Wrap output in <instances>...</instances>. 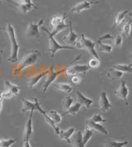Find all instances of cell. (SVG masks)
<instances>
[{
	"instance_id": "cell-45",
	"label": "cell",
	"mask_w": 132,
	"mask_h": 147,
	"mask_svg": "<svg viewBox=\"0 0 132 147\" xmlns=\"http://www.w3.org/2000/svg\"><path fill=\"white\" fill-rule=\"evenodd\" d=\"M128 15H129V17H131L132 18V12H130V13H128Z\"/></svg>"
},
{
	"instance_id": "cell-4",
	"label": "cell",
	"mask_w": 132,
	"mask_h": 147,
	"mask_svg": "<svg viewBox=\"0 0 132 147\" xmlns=\"http://www.w3.org/2000/svg\"><path fill=\"white\" fill-rule=\"evenodd\" d=\"M96 45H97V42L87 38L84 34H81L80 39L79 40H77L75 47L78 49H84L91 54L94 58L99 59V55H98V52L95 48Z\"/></svg>"
},
{
	"instance_id": "cell-11",
	"label": "cell",
	"mask_w": 132,
	"mask_h": 147,
	"mask_svg": "<svg viewBox=\"0 0 132 147\" xmlns=\"http://www.w3.org/2000/svg\"><path fill=\"white\" fill-rule=\"evenodd\" d=\"M69 26L70 27V30H69V32L68 35H66L65 36L63 37V41H65L67 45L70 46V45H75L76 42H77V40L79 38V35L74 32L73 30L72 27V22L69 21Z\"/></svg>"
},
{
	"instance_id": "cell-8",
	"label": "cell",
	"mask_w": 132,
	"mask_h": 147,
	"mask_svg": "<svg viewBox=\"0 0 132 147\" xmlns=\"http://www.w3.org/2000/svg\"><path fill=\"white\" fill-rule=\"evenodd\" d=\"M115 95L124 100L125 102V104L128 105V101H127V98H128V95H129V88L127 87V84L124 80L121 81L120 83V86L119 88L115 91Z\"/></svg>"
},
{
	"instance_id": "cell-1",
	"label": "cell",
	"mask_w": 132,
	"mask_h": 147,
	"mask_svg": "<svg viewBox=\"0 0 132 147\" xmlns=\"http://www.w3.org/2000/svg\"><path fill=\"white\" fill-rule=\"evenodd\" d=\"M7 31L11 42V55L7 58V61L10 63H16L18 60V52H19V45L17 40L16 32L13 27L10 23H8L7 26Z\"/></svg>"
},
{
	"instance_id": "cell-30",
	"label": "cell",
	"mask_w": 132,
	"mask_h": 147,
	"mask_svg": "<svg viewBox=\"0 0 132 147\" xmlns=\"http://www.w3.org/2000/svg\"><path fill=\"white\" fill-rule=\"evenodd\" d=\"M92 135H93V131L92 129H90L88 127H86L85 131L83 134V142H84V146H86L88 144V142L91 140V138L92 137Z\"/></svg>"
},
{
	"instance_id": "cell-35",
	"label": "cell",
	"mask_w": 132,
	"mask_h": 147,
	"mask_svg": "<svg viewBox=\"0 0 132 147\" xmlns=\"http://www.w3.org/2000/svg\"><path fill=\"white\" fill-rule=\"evenodd\" d=\"M100 65V59H97V58H92L88 60V66L89 67L90 69H96L98 68Z\"/></svg>"
},
{
	"instance_id": "cell-31",
	"label": "cell",
	"mask_w": 132,
	"mask_h": 147,
	"mask_svg": "<svg viewBox=\"0 0 132 147\" xmlns=\"http://www.w3.org/2000/svg\"><path fill=\"white\" fill-rule=\"evenodd\" d=\"M97 44L99 46V51H102V52H105V53H111L112 51V49L113 47L112 45H109V44H104L102 43V41H97Z\"/></svg>"
},
{
	"instance_id": "cell-5",
	"label": "cell",
	"mask_w": 132,
	"mask_h": 147,
	"mask_svg": "<svg viewBox=\"0 0 132 147\" xmlns=\"http://www.w3.org/2000/svg\"><path fill=\"white\" fill-rule=\"evenodd\" d=\"M41 30L46 32L48 35V39H49V51L51 53V57H54L56 52H58L60 50H74L75 48L70 46H63L60 45L59 42H57V40L55 39L54 36L51 32L47 30L46 27H42Z\"/></svg>"
},
{
	"instance_id": "cell-37",
	"label": "cell",
	"mask_w": 132,
	"mask_h": 147,
	"mask_svg": "<svg viewBox=\"0 0 132 147\" xmlns=\"http://www.w3.org/2000/svg\"><path fill=\"white\" fill-rule=\"evenodd\" d=\"M13 96L14 95L10 91H8V90L6 89L5 91H3V92L1 93V94H0V98L2 100H3V99H6V98H12Z\"/></svg>"
},
{
	"instance_id": "cell-18",
	"label": "cell",
	"mask_w": 132,
	"mask_h": 147,
	"mask_svg": "<svg viewBox=\"0 0 132 147\" xmlns=\"http://www.w3.org/2000/svg\"><path fill=\"white\" fill-rule=\"evenodd\" d=\"M66 17H67L66 14H64V15H54L50 20V25L53 27V29L55 28V27H59V26L65 23Z\"/></svg>"
},
{
	"instance_id": "cell-27",
	"label": "cell",
	"mask_w": 132,
	"mask_h": 147,
	"mask_svg": "<svg viewBox=\"0 0 132 147\" xmlns=\"http://www.w3.org/2000/svg\"><path fill=\"white\" fill-rule=\"evenodd\" d=\"M128 145V141H117V140H108L105 143V147H124Z\"/></svg>"
},
{
	"instance_id": "cell-32",
	"label": "cell",
	"mask_w": 132,
	"mask_h": 147,
	"mask_svg": "<svg viewBox=\"0 0 132 147\" xmlns=\"http://www.w3.org/2000/svg\"><path fill=\"white\" fill-rule=\"evenodd\" d=\"M112 68L120 70L123 73H128L132 74V67L130 65H112Z\"/></svg>"
},
{
	"instance_id": "cell-21",
	"label": "cell",
	"mask_w": 132,
	"mask_h": 147,
	"mask_svg": "<svg viewBox=\"0 0 132 147\" xmlns=\"http://www.w3.org/2000/svg\"><path fill=\"white\" fill-rule=\"evenodd\" d=\"M52 88L55 89L59 90L61 92H64L65 94H69L73 90V86L69 84H64V83H59V84H53Z\"/></svg>"
},
{
	"instance_id": "cell-9",
	"label": "cell",
	"mask_w": 132,
	"mask_h": 147,
	"mask_svg": "<svg viewBox=\"0 0 132 147\" xmlns=\"http://www.w3.org/2000/svg\"><path fill=\"white\" fill-rule=\"evenodd\" d=\"M89 69L90 68L88 66V65H75L69 67L65 70V74L67 75H75L77 74H86Z\"/></svg>"
},
{
	"instance_id": "cell-33",
	"label": "cell",
	"mask_w": 132,
	"mask_h": 147,
	"mask_svg": "<svg viewBox=\"0 0 132 147\" xmlns=\"http://www.w3.org/2000/svg\"><path fill=\"white\" fill-rule=\"evenodd\" d=\"M16 141V139H0V147H11Z\"/></svg>"
},
{
	"instance_id": "cell-43",
	"label": "cell",
	"mask_w": 132,
	"mask_h": 147,
	"mask_svg": "<svg viewBox=\"0 0 132 147\" xmlns=\"http://www.w3.org/2000/svg\"><path fill=\"white\" fill-rule=\"evenodd\" d=\"M7 2H8V3H12L13 5H15L16 7H18V2H15V1H13V0H5Z\"/></svg>"
},
{
	"instance_id": "cell-34",
	"label": "cell",
	"mask_w": 132,
	"mask_h": 147,
	"mask_svg": "<svg viewBox=\"0 0 132 147\" xmlns=\"http://www.w3.org/2000/svg\"><path fill=\"white\" fill-rule=\"evenodd\" d=\"M73 103V98L70 95H68V96H66L65 98V99H64V102H63V106H64V107H64L65 110H68L69 107L72 106Z\"/></svg>"
},
{
	"instance_id": "cell-29",
	"label": "cell",
	"mask_w": 132,
	"mask_h": 147,
	"mask_svg": "<svg viewBox=\"0 0 132 147\" xmlns=\"http://www.w3.org/2000/svg\"><path fill=\"white\" fill-rule=\"evenodd\" d=\"M47 114L52 119V121L55 122V124L56 126L61 122V121H62V116L60 114H59L58 112H56V111H50V112L47 113Z\"/></svg>"
},
{
	"instance_id": "cell-24",
	"label": "cell",
	"mask_w": 132,
	"mask_h": 147,
	"mask_svg": "<svg viewBox=\"0 0 132 147\" xmlns=\"http://www.w3.org/2000/svg\"><path fill=\"white\" fill-rule=\"evenodd\" d=\"M128 11L125 10V11H122V12H120L118 13L117 14V16L115 17L114 18V22H113V27H117L119 26L125 18V16L128 14Z\"/></svg>"
},
{
	"instance_id": "cell-48",
	"label": "cell",
	"mask_w": 132,
	"mask_h": 147,
	"mask_svg": "<svg viewBox=\"0 0 132 147\" xmlns=\"http://www.w3.org/2000/svg\"><path fill=\"white\" fill-rule=\"evenodd\" d=\"M130 65V66H131V67H132V62H131V64H130V65Z\"/></svg>"
},
{
	"instance_id": "cell-39",
	"label": "cell",
	"mask_w": 132,
	"mask_h": 147,
	"mask_svg": "<svg viewBox=\"0 0 132 147\" xmlns=\"http://www.w3.org/2000/svg\"><path fill=\"white\" fill-rule=\"evenodd\" d=\"M113 36L111 33H105L104 35H102V36H100L98 38V41H102L105 40H109V39H113Z\"/></svg>"
},
{
	"instance_id": "cell-14",
	"label": "cell",
	"mask_w": 132,
	"mask_h": 147,
	"mask_svg": "<svg viewBox=\"0 0 132 147\" xmlns=\"http://www.w3.org/2000/svg\"><path fill=\"white\" fill-rule=\"evenodd\" d=\"M70 143L73 147H85L83 142V133L82 131H78L73 134L70 138Z\"/></svg>"
},
{
	"instance_id": "cell-12",
	"label": "cell",
	"mask_w": 132,
	"mask_h": 147,
	"mask_svg": "<svg viewBox=\"0 0 132 147\" xmlns=\"http://www.w3.org/2000/svg\"><path fill=\"white\" fill-rule=\"evenodd\" d=\"M36 111L37 112H39L40 113H41L42 115H43V117H44V118H45V120L46 121V122L51 126V127H52L53 129H54V131H55V134L56 135H59V131H60V130L59 129V127H57L55 124V122L53 121L52 119L48 116V114H47V113H46V111H44L42 108H41V107H40V102L37 104V107H36Z\"/></svg>"
},
{
	"instance_id": "cell-10",
	"label": "cell",
	"mask_w": 132,
	"mask_h": 147,
	"mask_svg": "<svg viewBox=\"0 0 132 147\" xmlns=\"http://www.w3.org/2000/svg\"><path fill=\"white\" fill-rule=\"evenodd\" d=\"M99 107H100L101 111H102V112H107L112 107V104L110 102L106 91H102L100 94Z\"/></svg>"
},
{
	"instance_id": "cell-6",
	"label": "cell",
	"mask_w": 132,
	"mask_h": 147,
	"mask_svg": "<svg viewBox=\"0 0 132 147\" xmlns=\"http://www.w3.org/2000/svg\"><path fill=\"white\" fill-rule=\"evenodd\" d=\"M44 23V18L40 19L38 22L33 23L31 22L27 26V28L26 30V35L27 37L30 38H39L40 37V27L42 26Z\"/></svg>"
},
{
	"instance_id": "cell-7",
	"label": "cell",
	"mask_w": 132,
	"mask_h": 147,
	"mask_svg": "<svg viewBox=\"0 0 132 147\" xmlns=\"http://www.w3.org/2000/svg\"><path fill=\"white\" fill-rule=\"evenodd\" d=\"M99 3L98 1H88V0H84L82 2H80L79 3H77L76 5H74L71 8L70 13H80L81 12L84 11V10H88L91 8V6L92 4H98Z\"/></svg>"
},
{
	"instance_id": "cell-49",
	"label": "cell",
	"mask_w": 132,
	"mask_h": 147,
	"mask_svg": "<svg viewBox=\"0 0 132 147\" xmlns=\"http://www.w3.org/2000/svg\"><path fill=\"white\" fill-rule=\"evenodd\" d=\"M131 91H132V87H131Z\"/></svg>"
},
{
	"instance_id": "cell-23",
	"label": "cell",
	"mask_w": 132,
	"mask_h": 147,
	"mask_svg": "<svg viewBox=\"0 0 132 147\" xmlns=\"http://www.w3.org/2000/svg\"><path fill=\"white\" fill-rule=\"evenodd\" d=\"M4 86L6 87L7 90L10 91L13 95H16V96H18L19 95V92L21 88L18 85H16L13 83H11L10 81L6 80L4 83Z\"/></svg>"
},
{
	"instance_id": "cell-42",
	"label": "cell",
	"mask_w": 132,
	"mask_h": 147,
	"mask_svg": "<svg viewBox=\"0 0 132 147\" xmlns=\"http://www.w3.org/2000/svg\"><path fill=\"white\" fill-rule=\"evenodd\" d=\"M22 147H32L30 145V140H24Z\"/></svg>"
},
{
	"instance_id": "cell-41",
	"label": "cell",
	"mask_w": 132,
	"mask_h": 147,
	"mask_svg": "<svg viewBox=\"0 0 132 147\" xmlns=\"http://www.w3.org/2000/svg\"><path fill=\"white\" fill-rule=\"evenodd\" d=\"M18 3H32V0H17Z\"/></svg>"
},
{
	"instance_id": "cell-16",
	"label": "cell",
	"mask_w": 132,
	"mask_h": 147,
	"mask_svg": "<svg viewBox=\"0 0 132 147\" xmlns=\"http://www.w3.org/2000/svg\"><path fill=\"white\" fill-rule=\"evenodd\" d=\"M76 96H77L78 102H79L82 106H84V107H85L86 108H88V109L91 107L92 104L93 103L92 99L84 96L80 91H77V92H76Z\"/></svg>"
},
{
	"instance_id": "cell-13",
	"label": "cell",
	"mask_w": 132,
	"mask_h": 147,
	"mask_svg": "<svg viewBox=\"0 0 132 147\" xmlns=\"http://www.w3.org/2000/svg\"><path fill=\"white\" fill-rule=\"evenodd\" d=\"M33 111L31 112L29 118L26 121L25 130H24V140H30L32 135L33 132V127H32V117H33Z\"/></svg>"
},
{
	"instance_id": "cell-47",
	"label": "cell",
	"mask_w": 132,
	"mask_h": 147,
	"mask_svg": "<svg viewBox=\"0 0 132 147\" xmlns=\"http://www.w3.org/2000/svg\"><path fill=\"white\" fill-rule=\"evenodd\" d=\"M1 56H2V51H0V60H1Z\"/></svg>"
},
{
	"instance_id": "cell-20",
	"label": "cell",
	"mask_w": 132,
	"mask_h": 147,
	"mask_svg": "<svg viewBox=\"0 0 132 147\" xmlns=\"http://www.w3.org/2000/svg\"><path fill=\"white\" fill-rule=\"evenodd\" d=\"M74 132H75V128L73 127H71L68 128L65 131H60L59 133V136L60 140H66L68 143H70V138Z\"/></svg>"
},
{
	"instance_id": "cell-25",
	"label": "cell",
	"mask_w": 132,
	"mask_h": 147,
	"mask_svg": "<svg viewBox=\"0 0 132 147\" xmlns=\"http://www.w3.org/2000/svg\"><path fill=\"white\" fill-rule=\"evenodd\" d=\"M106 75H107V77L110 78L111 80H120V79H121L122 76L124 75V73L121 72V71H120V70H117V69H114V68H112V69H110V70L107 72V74H106Z\"/></svg>"
},
{
	"instance_id": "cell-19",
	"label": "cell",
	"mask_w": 132,
	"mask_h": 147,
	"mask_svg": "<svg viewBox=\"0 0 132 147\" xmlns=\"http://www.w3.org/2000/svg\"><path fill=\"white\" fill-rule=\"evenodd\" d=\"M48 73H49V69H46V70L41 72V73L37 74L32 76V77H31V78L29 79V80H28V85H29V88H32L35 87V86L37 84V83H38L44 76H46Z\"/></svg>"
},
{
	"instance_id": "cell-26",
	"label": "cell",
	"mask_w": 132,
	"mask_h": 147,
	"mask_svg": "<svg viewBox=\"0 0 132 147\" xmlns=\"http://www.w3.org/2000/svg\"><path fill=\"white\" fill-rule=\"evenodd\" d=\"M131 21L129 20L123 24L122 27L121 28V32L125 37H129L131 35Z\"/></svg>"
},
{
	"instance_id": "cell-28",
	"label": "cell",
	"mask_w": 132,
	"mask_h": 147,
	"mask_svg": "<svg viewBox=\"0 0 132 147\" xmlns=\"http://www.w3.org/2000/svg\"><path fill=\"white\" fill-rule=\"evenodd\" d=\"M18 7L19 8L20 11L24 14V15L27 12H29L30 10H32V8L37 9V7L35 4H33V3H18Z\"/></svg>"
},
{
	"instance_id": "cell-22",
	"label": "cell",
	"mask_w": 132,
	"mask_h": 147,
	"mask_svg": "<svg viewBox=\"0 0 132 147\" xmlns=\"http://www.w3.org/2000/svg\"><path fill=\"white\" fill-rule=\"evenodd\" d=\"M81 107H82V105L79 102H76V103L73 104L72 106L69 107L68 110H66L65 113L62 114L61 116L62 117H65V116H68V115L75 116V115H77V114L79 113V112L81 109Z\"/></svg>"
},
{
	"instance_id": "cell-40",
	"label": "cell",
	"mask_w": 132,
	"mask_h": 147,
	"mask_svg": "<svg viewBox=\"0 0 132 147\" xmlns=\"http://www.w3.org/2000/svg\"><path fill=\"white\" fill-rule=\"evenodd\" d=\"M71 82H72L73 84H79V82H80V78L78 77V76H76V75H73L72 79H71Z\"/></svg>"
},
{
	"instance_id": "cell-46",
	"label": "cell",
	"mask_w": 132,
	"mask_h": 147,
	"mask_svg": "<svg viewBox=\"0 0 132 147\" xmlns=\"http://www.w3.org/2000/svg\"><path fill=\"white\" fill-rule=\"evenodd\" d=\"M6 29L5 28H3V27H0V31H5Z\"/></svg>"
},
{
	"instance_id": "cell-3",
	"label": "cell",
	"mask_w": 132,
	"mask_h": 147,
	"mask_svg": "<svg viewBox=\"0 0 132 147\" xmlns=\"http://www.w3.org/2000/svg\"><path fill=\"white\" fill-rule=\"evenodd\" d=\"M81 57H82V55H79V56H77L70 64H69V65H68L67 66L65 67L64 69H60V70H58V71H55V70H54V67H53L52 65H51V66H50V69H49V73L47 74V79H46V80L45 81V83H44V84H43V93H46V91H47V89L51 87V85L52 84L53 82L56 80V78H57L58 76H59L61 74L65 73V70L69 68V67L70 66V65H72L75 61L79 60Z\"/></svg>"
},
{
	"instance_id": "cell-38",
	"label": "cell",
	"mask_w": 132,
	"mask_h": 147,
	"mask_svg": "<svg viewBox=\"0 0 132 147\" xmlns=\"http://www.w3.org/2000/svg\"><path fill=\"white\" fill-rule=\"evenodd\" d=\"M122 41H123V39H122V36L121 35H117L115 38V40H114V47L118 48L121 45H122Z\"/></svg>"
},
{
	"instance_id": "cell-36",
	"label": "cell",
	"mask_w": 132,
	"mask_h": 147,
	"mask_svg": "<svg viewBox=\"0 0 132 147\" xmlns=\"http://www.w3.org/2000/svg\"><path fill=\"white\" fill-rule=\"evenodd\" d=\"M93 122H96V123H102V122H106V120L103 119V117H102L101 114H95L93 115L92 117L89 119Z\"/></svg>"
},
{
	"instance_id": "cell-44",
	"label": "cell",
	"mask_w": 132,
	"mask_h": 147,
	"mask_svg": "<svg viewBox=\"0 0 132 147\" xmlns=\"http://www.w3.org/2000/svg\"><path fill=\"white\" fill-rule=\"evenodd\" d=\"M2 102H3V100L0 98V112H1V110H2V107H3V105H2Z\"/></svg>"
},
{
	"instance_id": "cell-2",
	"label": "cell",
	"mask_w": 132,
	"mask_h": 147,
	"mask_svg": "<svg viewBox=\"0 0 132 147\" xmlns=\"http://www.w3.org/2000/svg\"><path fill=\"white\" fill-rule=\"evenodd\" d=\"M40 56V52L39 51L35 50V51H31L30 53L28 54L27 55H26L22 60L21 63L18 65V66L13 70V74H18L22 70L26 69V68L33 65L37 61V60L39 59Z\"/></svg>"
},
{
	"instance_id": "cell-17",
	"label": "cell",
	"mask_w": 132,
	"mask_h": 147,
	"mask_svg": "<svg viewBox=\"0 0 132 147\" xmlns=\"http://www.w3.org/2000/svg\"><path fill=\"white\" fill-rule=\"evenodd\" d=\"M86 125H87V127L92 129V131L94 130V131H97L103 134V135H108L107 130L102 125H101L100 123H96V122L92 121L91 120H88L86 121Z\"/></svg>"
},
{
	"instance_id": "cell-15",
	"label": "cell",
	"mask_w": 132,
	"mask_h": 147,
	"mask_svg": "<svg viewBox=\"0 0 132 147\" xmlns=\"http://www.w3.org/2000/svg\"><path fill=\"white\" fill-rule=\"evenodd\" d=\"M34 102H30V101L26 100V99H22V112H32V111H36V107L37 104L39 103V101L37 98H35Z\"/></svg>"
}]
</instances>
